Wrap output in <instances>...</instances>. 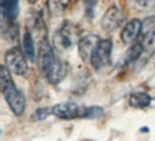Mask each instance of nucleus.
<instances>
[{
    "label": "nucleus",
    "mask_w": 155,
    "mask_h": 141,
    "mask_svg": "<svg viewBox=\"0 0 155 141\" xmlns=\"http://www.w3.org/2000/svg\"><path fill=\"white\" fill-rule=\"evenodd\" d=\"M52 108H53V115L62 119H72L79 115V105L75 102H61Z\"/></svg>",
    "instance_id": "obj_10"
},
{
    "label": "nucleus",
    "mask_w": 155,
    "mask_h": 141,
    "mask_svg": "<svg viewBox=\"0 0 155 141\" xmlns=\"http://www.w3.org/2000/svg\"><path fill=\"white\" fill-rule=\"evenodd\" d=\"M20 0H2V17L3 22L15 23L19 16Z\"/></svg>",
    "instance_id": "obj_11"
},
{
    "label": "nucleus",
    "mask_w": 155,
    "mask_h": 141,
    "mask_svg": "<svg viewBox=\"0 0 155 141\" xmlns=\"http://www.w3.org/2000/svg\"><path fill=\"white\" fill-rule=\"evenodd\" d=\"M5 62L6 66L9 68V71H12L13 73L16 75H26L28 73V58L26 55L23 53L19 48H10L9 51L5 53Z\"/></svg>",
    "instance_id": "obj_3"
},
{
    "label": "nucleus",
    "mask_w": 155,
    "mask_h": 141,
    "mask_svg": "<svg viewBox=\"0 0 155 141\" xmlns=\"http://www.w3.org/2000/svg\"><path fill=\"white\" fill-rule=\"evenodd\" d=\"M76 26L71 22H65L53 35V48L65 52L72 49L76 40Z\"/></svg>",
    "instance_id": "obj_1"
},
{
    "label": "nucleus",
    "mask_w": 155,
    "mask_h": 141,
    "mask_svg": "<svg viewBox=\"0 0 155 141\" xmlns=\"http://www.w3.org/2000/svg\"><path fill=\"white\" fill-rule=\"evenodd\" d=\"M99 36L98 35H86L79 39L78 42V52H79V56L83 62H91V56H92V52L95 51L96 45L99 43Z\"/></svg>",
    "instance_id": "obj_7"
},
{
    "label": "nucleus",
    "mask_w": 155,
    "mask_h": 141,
    "mask_svg": "<svg viewBox=\"0 0 155 141\" xmlns=\"http://www.w3.org/2000/svg\"><path fill=\"white\" fill-rule=\"evenodd\" d=\"M23 51H25V55L30 62H35L36 61V51H35V40H33V35L32 32L26 29V32L23 35Z\"/></svg>",
    "instance_id": "obj_12"
},
{
    "label": "nucleus",
    "mask_w": 155,
    "mask_h": 141,
    "mask_svg": "<svg viewBox=\"0 0 155 141\" xmlns=\"http://www.w3.org/2000/svg\"><path fill=\"white\" fill-rule=\"evenodd\" d=\"M104 114V108L101 107H89L85 109V112L82 114L83 118H88V119H95V118H99L102 117Z\"/></svg>",
    "instance_id": "obj_17"
},
{
    "label": "nucleus",
    "mask_w": 155,
    "mask_h": 141,
    "mask_svg": "<svg viewBox=\"0 0 155 141\" xmlns=\"http://www.w3.org/2000/svg\"><path fill=\"white\" fill-rule=\"evenodd\" d=\"M58 59H59V58L56 56L53 48H52V45H49V42L46 40V38L40 40V43H39V53H38V63H39L40 72L45 75V72H46Z\"/></svg>",
    "instance_id": "obj_5"
},
{
    "label": "nucleus",
    "mask_w": 155,
    "mask_h": 141,
    "mask_svg": "<svg viewBox=\"0 0 155 141\" xmlns=\"http://www.w3.org/2000/svg\"><path fill=\"white\" fill-rule=\"evenodd\" d=\"M142 55H144V48H142V43H141V42H139V43H135V45L131 46V48L127 51V53H125L124 59L121 61V63L122 65L132 63V62H135L137 59H139V56H142Z\"/></svg>",
    "instance_id": "obj_14"
},
{
    "label": "nucleus",
    "mask_w": 155,
    "mask_h": 141,
    "mask_svg": "<svg viewBox=\"0 0 155 141\" xmlns=\"http://www.w3.org/2000/svg\"><path fill=\"white\" fill-rule=\"evenodd\" d=\"M144 35V39H142V48H144V55H147V58H150L151 55H154L155 52V30L152 32H147Z\"/></svg>",
    "instance_id": "obj_16"
},
{
    "label": "nucleus",
    "mask_w": 155,
    "mask_h": 141,
    "mask_svg": "<svg viewBox=\"0 0 155 141\" xmlns=\"http://www.w3.org/2000/svg\"><path fill=\"white\" fill-rule=\"evenodd\" d=\"M29 3H36V0H29Z\"/></svg>",
    "instance_id": "obj_21"
},
{
    "label": "nucleus",
    "mask_w": 155,
    "mask_h": 141,
    "mask_svg": "<svg viewBox=\"0 0 155 141\" xmlns=\"http://www.w3.org/2000/svg\"><path fill=\"white\" fill-rule=\"evenodd\" d=\"M71 5V0H48L46 6H48V10L53 15V16H59L63 12L66 10Z\"/></svg>",
    "instance_id": "obj_15"
},
{
    "label": "nucleus",
    "mask_w": 155,
    "mask_h": 141,
    "mask_svg": "<svg viewBox=\"0 0 155 141\" xmlns=\"http://www.w3.org/2000/svg\"><path fill=\"white\" fill-rule=\"evenodd\" d=\"M66 75H68V65L63 62V61H61V59H58V61L45 72L46 79L53 85L59 84L61 81H63Z\"/></svg>",
    "instance_id": "obj_9"
},
{
    "label": "nucleus",
    "mask_w": 155,
    "mask_h": 141,
    "mask_svg": "<svg viewBox=\"0 0 155 141\" xmlns=\"http://www.w3.org/2000/svg\"><path fill=\"white\" fill-rule=\"evenodd\" d=\"M98 3V0H85V7H86V16L89 19L94 17V9Z\"/></svg>",
    "instance_id": "obj_20"
},
{
    "label": "nucleus",
    "mask_w": 155,
    "mask_h": 141,
    "mask_svg": "<svg viewBox=\"0 0 155 141\" xmlns=\"http://www.w3.org/2000/svg\"><path fill=\"white\" fill-rule=\"evenodd\" d=\"M2 92H3V96H5L7 105L10 108L15 115H22L23 111H25V107H26V99H25V95L20 89H17V86L13 84V81H10L7 85H5L2 88Z\"/></svg>",
    "instance_id": "obj_2"
},
{
    "label": "nucleus",
    "mask_w": 155,
    "mask_h": 141,
    "mask_svg": "<svg viewBox=\"0 0 155 141\" xmlns=\"http://www.w3.org/2000/svg\"><path fill=\"white\" fill-rule=\"evenodd\" d=\"M122 22H124V15H122L121 9L118 6H111L102 16L101 26L105 32H114L121 26Z\"/></svg>",
    "instance_id": "obj_6"
},
{
    "label": "nucleus",
    "mask_w": 155,
    "mask_h": 141,
    "mask_svg": "<svg viewBox=\"0 0 155 141\" xmlns=\"http://www.w3.org/2000/svg\"><path fill=\"white\" fill-rule=\"evenodd\" d=\"M141 33H142V22L138 19H131L122 29L121 39L125 45H131L138 39Z\"/></svg>",
    "instance_id": "obj_8"
},
{
    "label": "nucleus",
    "mask_w": 155,
    "mask_h": 141,
    "mask_svg": "<svg viewBox=\"0 0 155 141\" xmlns=\"http://www.w3.org/2000/svg\"><path fill=\"white\" fill-rule=\"evenodd\" d=\"M53 114V108L52 107H43V108H39L36 109V112H35V119H45L48 118L49 115Z\"/></svg>",
    "instance_id": "obj_18"
},
{
    "label": "nucleus",
    "mask_w": 155,
    "mask_h": 141,
    "mask_svg": "<svg viewBox=\"0 0 155 141\" xmlns=\"http://www.w3.org/2000/svg\"><path fill=\"white\" fill-rule=\"evenodd\" d=\"M152 5H154V0H135V7L138 9V12L147 10Z\"/></svg>",
    "instance_id": "obj_19"
},
{
    "label": "nucleus",
    "mask_w": 155,
    "mask_h": 141,
    "mask_svg": "<svg viewBox=\"0 0 155 141\" xmlns=\"http://www.w3.org/2000/svg\"><path fill=\"white\" fill-rule=\"evenodd\" d=\"M152 101L150 94H145V92H134L129 95V105L132 108H145L148 107Z\"/></svg>",
    "instance_id": "obj_13"
},
{
    "label": "nucleus",
    "mask_w": 155,
    "mask_h": 141,
    "mask_svg": "<svg viewBox=\"0 0 155 141\" xmlns=\"http://www.w3.org/2000/svg\"><path fill=\"white\" fill-rule=\"evenodd\" d=\"M112 48H114V46H112L111 39H101L99 43L95 48V51L92 52L91 65H92L95 69H101V68H104L105 65H108L109 61H111Z\"/></svg>",
    "instance_id": "obj_4"
}]
</instances>
